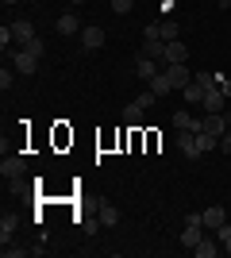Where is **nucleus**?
Instances as JSON below:
<instances>
[{"instance_id": "nucleus-7", "label": "nucleus", "mask_w": 231, "mask_h": 258, "mask_svg": "<svg viewBox=\"0 0 231 258\" xmlns=\"http://www.w3.org/2000/svg\"><path fill=\"white\" fill-rule=\"evenodd\" d=\"M200 224L208 227V231H216V227L227 224V212H223L220 205H212V208H204V212H200Z\"/></svg>"}, {"instance_id": "nucleus-10", "label": "nucleus", "mask_w": 231, "mask_h": 258, "mask_svg": "<svg viewBox=\"0 0 231 258\" xmlns=\"http://www.w3.org/2000/svg\"><path fill=\"white\" fill-rule=\"evenodd\" d=\"M81 46L85 50H100L104 46V31L100 27H81Z\"/></svg>"}, {"instance_id": "nucleus-6", "label": "nucleus", "mask_w": 231, "mask_h": 258, "mask_svg": "<svg viewBox=\"0 0 231 258\" xmlns=\"http://www.w3.org/2000/svg\"><path fill=\"white\" fill-rule=\"evenodd\" d=\"M158 70H162V66L154 62V58H146V54H143V50L135 54V74H139V81H150V77H154V74H158Z\"/></svg>"}, {"instance_id": "nucleus-9", "label": "nucleus", "mask_w": 231, "mask_h": 258, "mask_svg": "<svg viewBox=\"0 0 231 258\" xmlns=\"http://www.w3.org/2000/svg\"><path fill=\"white\" fill-rule=\"evenodd\" d=\"M8 27H12V39H16L20 46L35 39V27H31V20H16V23H8Z\"/></svg>"}, {"instance_id": "nucleus-18", "label": "nucleus", "mask_w": 231, "mask_h": 258, "mask_svg": "<svg viewBox=\"0 0 231 258\" xmlns=\"http://www.w3.org/2000/svg\"><path fill=\"white\" fill-rule=\"evenodd\" d=\"M16 227H20V220H16V216H4V220H0V243H8L12 235H16Z\"/></svg>"}, {"instance_id": "nucleus-15", "label": "nucleus", "mask_w": 231, "mask_h": 258, "mask_svg": "<svg viewBox=\"0 0 231 258\" xmlns=\"http://www.w3.org/2000/svg\"><path fill=\"white\" fill-rule=\"evenodd\" d=\"M193 254H197V258H216V254H220V243L204 235V239L197 243V247H193Z\"/></svg>"}, {"instance_id": "nucleus-24", "label": "nucleus", "mask_w": 231, "mask_h": 258, "mask_svg": "<svg viewBox=\"0 0 231 258\" xmlns=\"http://www.w3.org/2000/svg\"><path fill=\"white\" fill-rule=\"evenodd\" d=\"M197 139H200V151H216V147H220V139H216V135H204V131H200Z\"/></svg>"}, {"instance_id": "nucleus-4", "label": "nucleus", "mask_w": 231, "mask_h": 258, "mask_svg": "<svg viewBox=\"0 0 231 258\" xmlns=\"http://www.w3.org/2000/svg\"><path fill=\"white\" fill-rule=\"evenodd\" d=\"M162 74L170 77V81H174V89H185L189 81H193V74H189V66H185V62H170V66L162 70Z\"/></svg>"}, {"instance_id": "nucleus-27", "label": "nucleus", "mask_w": 231, "mask_h": 258, "mask_svg": "<svg viewBox=\"0 0 231 258\" xmlns=\"http://www.w3.org/2000/svg\"><path fill=\"white\" fill-rule=\"evenodd\" d=\"M154 100H158V97H154L150 89H146V93H139V97H135V104H143V108H150V104H154Z\"/></svg>"}, {"instance_id": "nucleus-11", "label": "nucleus", "mask_w": 231, "mask_h": 258, "mask_svg": "<svg viewBox=\"0 0 231 258\" xmlns=\"http://www.w3.org/2000/svg\"><path fill=\"white\" fill-rule=\"evenodd\" d=\"M54 31H58V35H81V20H77L73 12H66V16H58Z\"/></svg>"}, {"instance_id": "nucleus-29", "label": "nucleus", "mask_w": 231, "mask_h": 258, "mask_svg": "<svg viewBox=\"0 0 231 258\" xmlns=\"http://www.w3.org/2000/svg\"><path fill=\"white\" fill-rule=\"evenodd\" d=\"M216 85L223 89V97H231V77H223V74H216Z\"/></svg>"}, {"instance_id": "nucleus-3", "label": "nucleus", "mask_w": 231, "mask_h": 258, "mask_svg": "<svg viewBox=\"0 0 231 258\" xmlns=\"http://www.w3.org/2000/svg\"><path fill=\"white\" fill-rule=\"evenodd\" d=\"M177 147H181V154L185 158H200V139H197V131H177Z\"/></svg>"}, {"instance_id": "nucleus-23", "label": "nucleus", "mask_w": 231, "mask_h": 258, "mask_svg": "<svg viewBox=\"0 0 231 258\" xmlns=\"http://www.w3.org/2000/svg\"><path fill=\"white\" fill-rule=\"evenodd\" d=\"M216 239L223 243V250L231 254V224H223V227H216Z\"/></svg>"}, {"instance_id": "nucleus-5", "label": "nucleus", "mask_w": 231, "mask_h": 258, "mask_svg": "<svg viewBox=\"0 0 231 258\" xmlns=\"http://www.w3.org/2000/svg\"><path fill=\"white\" fill-rule=\"evenodd\" d=\"M23 170H27V162H23V154H4V162H0V173L4 177H23Z\"/></svg>"}, {"instance_id": "nucleus-22", "label": "nucleus", "mask_w": 231, "mask_h": 258, "mask_svg": "<svg viewBox=\"0 0 231 258\" xmlns=\"http://www.w3.org/2000/svg\"><path fill=\"white\" fill-rule=\"evenodd\" d=\"M23 50H27V54H35V58H43V54H46V43L39 39V35H35L31 43H23Z\"/></svg>"}, {"instance_id": "nucleus-21", "label": "nucleus", "mask_w": 231, "mask_h": 258, "mask_svg": "<svg viewBox=\"0 0 231 258\" xmlns=\"http://www.w3.org/2000/svg\"><path fill=\"white\" fill-rule=\"evenodd\" d=\"M193 81H197L200 89H216V74H212V70H197V74H193Z\"/></svg>"}, {"instance_id": "nucleus-19", "label": "nucleus", "mask_w": 231, "mask_h": 258, "mask_svg": "<svg viewBox=\"0 0 231 258\" xmlns=\"http://www.w3.org/2000/svg\"><path fill=\"white\" fill-rule=\"evenodd\" d=\"M143 112H146V108H143V104H135V100H131V104L123 108V119H127L131 127H139V123H143Z\"/></svg>"}, {"instance_id": "nucleus-28", "label": "nucleus", "mask_w": 231, "mask_h": 258, "mask_svg": "<svg viewBox=\"0 0 231 258\" xmlns=\"http://www.w3.org/2000/svg\"><path fill=\"white\" fill-rule=\"evenodd\" d=\"M0 89H4V93H8V89H12V70H8V66L0 70Z\"/></svg>"}, {"instance_id": "nucleus-20", "label": "nucleus", "mask_w": 231, "mask_h": 258, "mask_svg": "<svg viewBox=\"0 0 231 258\" xmlns=\"http://www.w3.org/2000/svg\"><path fill=\"white\" fill-rule=\"evenodd\" d=\"M100 224H104V227H116V224H120V212H116L112 205H100Z\"/></svg>"}, {"instance_id": "nucleus-13", "label": "nucleus", "mask_w": 231, "mask_h": 258, "mask_svg": "<svg viewBox=\"0 0 231 258\" xmlns=\"http://www.w3.org/2000/svg\"><path fill=\"white\" fill-rule=\"evenodd\" d=\"M170 62H189V46L181 43V39L166 43V66H170Z\"/></svg>"}, {"instance_id": "nucleus-25", "label": "nucleus", "mask_w": 231, "mask_h": 258, "mask_svg": "<svg viewBox=\"0 0 231 258\" xmlns=\"http://www.w3.org/2000/svg\"><path fill=\"white\" fill-rule=\"evenodd\" d=\"M31 254V247H12V243H4V258H23Z\"/></svg>"}, {"instance_id": "nucleus-30", "label": "nucleus", "mask_w": 231, "mask_h": 258, "mask_svg": "<svg viewBox=\"0 0 231 258\" xmlns=\"http://www.w3.org/2000/svg\"><path fill=\"white\" fill-rule=\"evenodd\" d=\"M220 151H223V154H231V127L223 131V139H220Z\"/></svg>"}, {"instance_id": "nucleus-26", "label": "nucleus", "mask_w": 231, "mask_h": 258, "mask_svg": "<svg viewBox=\"0 0 231 258\" xmlns=\"http://www.w3.org/2000/svg\"><path fill=\"white\" fill-rule=\"evenodd\" d=\"M135 8V0H112V12L116 16H123V12H131Z\"/></svg>"}, {"instance_id": "nucleus-1", "label": "nucleus", "mask_w": 231, "mask_h": 258, "mask_svg": "<svg viewBox=\"0 0 231 258\" xmlns=\"http://www.w3.org/2000/svg\"><path fill=\"white\" fill-rule=\"evenodd\" d=\"M8 62H12V70H16V74H23V77H31L35 70H39V58H35V54H27L23 46L8 54Z\"/></svg>"}, {"instance_id": "nucleus-17", "label": "nucleus", "mask_w": 231, "mask_h": 258, "mask_svg": "<svg viewBox=\"0 0 231 258\" xmlns=\"http://www.w3.org/2000/svg\"><path fill=\"white\" fill-rule=\"evenodd\" d=\"M204 93H208V89H200L197 81H189V85L181 89V97H185L189 104H204Z\"/></svg>"}, {"instance_id": "nucleus-8", "label": "nucleus", "mask_w": 231, "mask_h": 258, "mask_svg": "<svg viewBox=\"0 0 231 258\" xmlns=\"http://www.w3.org/2000/svg\"><path fill=\"white\" fill-rule=\"evenodd\" d=\"M139 50H143L146 58H154V62H162V70H166V43H162V39H143Z\"/></svg>"}, {"instance_id": "nucleus-2", "label": "nucleus", "mask_w": 231, "mask_h": 258, "mask_svg": "<svg viewBox=\"0 0 231 258\" xmlns=\"http://www.w3.org/2000/svg\"><path fill=\"white\" fill-rule=\"evenodd\" d=\"M143 39H162V43H174V39H177V23H174V20L150 23V27L143 31Z\"/></svg>"}, {"instance_id": "nucleus-14", "label": "nucleus", "mask_w": 231, "mask_h": 258, "mask_svg": "<svg viewBox=\"0 0 231 258\" xmlns=\"http://www.w3.org/2000/svg\"><path fill=\"white\" fill-rule=\"evenodd\" d=\"M223 100H227V97H223V89L216 85V89L204 93V104H200V108H204V112H223Z\"/></svg>"}, {"instance_id": "nucleus-16", "label": "nucleus", "mask_w": 231, "mask_h": 258, "mask_svg": "<svg viewBox=\"0 0 231 258\" xmlns=\"http://www.w3.org/2000/svg\"><path fill=\"white\" fill-rule=\"evenodd\" d=\"M174 127L177 131H200V119H193L189 112H174Z\"/></svg>"}, {"instance_id": "nucleus-32", "label": "nucleus", "mask_w": 231, "mask_h": 258, "mask_svg": "<svg viewBox=\"0 0 231 258\" xmlns=\"http://www.w3.org/2000/svg\"><path fill=\"white\" fill-rule=\"evenodd\" d=\"M69 4H81V0H69Z\"/></svg>"}, {"instance_id": "nucleus-31", "label": "nucleus", "mask_w": 231, "mask_h": 258, "mask_svg": "<svg viewBox=\"0 0 231 258\" xmlns=\"http://www.w3.org/2000/svg\"><path fill=\"white\" fill-rule=\"evenodd\" d=\"M0 4H20V0H0Z\"/></svg>"}, {"instance_id": "nucleus-12", "label": "nucleus", "mask_w": 231, "mask_h": 258, "mask_svg": "<svg viewBox=\"0 0 231 258\" xmlns=\"http://www.w3.org/2000/svg\"><path fill=\"white\" fill-rule=\"evenodd\" d=\"M146 89H150L154 97H166V93H174V81H170V77H166L162 70H158V74H154L150 81H146Z\"/></svg>"}]
</instances>
